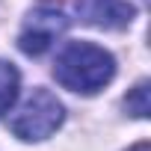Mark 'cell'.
<instances>
[{"label": "cell", "mask_w": 151, "mask_h": 151, "mask_svg": "<svg viewBox=\"0 0 151 151\" xmlns=\"http://www.w3.org/2000/svg\"><path fill=\"white\" fill-rule=\"evenodd\" d=\"M68 27V18L53 9V6H36L24 27H21V36H18V47L27 53V56H42L45 50H50V45L65 33Z\"/></svg>", "instance_id": "3957f363"}, {"label": "cell", "mask_w": 151, "mask_h": 151, "mask_svg": "<svg viewBox=\"0 0 151 151\" xmlns=\"http://www.w3.org/2000/svg\"><path fill=\"white\" fill-rule=\"evenodd\" d=\"M116 74V59L110 50L92 45V42H71L62 47V53L56 56L53 65V77L71 89V92H83V95H95L98 89H104Z\"/></svg>", "instance_id": "6da1fadb"}, {"label": "cell", "mask_w": 151, "mask_h": 151, "mask_svg": "<svg viewBox=\"0 0 151 151\" xmlns=\"http://www.w3.org/2000/svg\"><path fill=\"white\" fill-rule=\"evenodd\" d=\"M65 119V107L59 104V98L47 89H33L30 98L12 113L9 119V130L24 139V142H39L47 139Z\"/></svg>", "instance_id": "7a4b0ae2"}, {"label": "cell", "mask_w": 151, "mask_h": 151, "mask_svg": "<svg viewBox=\"0 0 151 151\" xmlns=\"http://www.w3.org/2000/svg\"><path fill=\"white\" fill-rule=\"evenodd\" d=\"M18 86H21V74L12 62L0 59V116L6 110H12L15 98H18Z\"/></svg>", "instance_id": "5b68a950"}, {"label": "cell", "mask_w": 151, "mask_h": 151, "mask_svg": "<svg viewBox=\"0 0 151 151\" xmlns=\"http://www.w3.org/2000/svg\"><path fill=\"white\" fill-rule=\"evenodd\" d=\"M124 110H127L130 116H136V119H145V116H148V80H139V83L127 92Z\"/></svg>", "instance_id": "8992f818"}, {"label": "cell", "mask_w": 151, "mask_h": 151, "mask_svg": "<svg viewBox=\"0 0 151 151\" xmlns=\"http://www.w3.org/2000/svg\"><path fill=\"white\" fill-rule=\"evenodd\" d=\"M133 151H148V142H139V145H136Z\"/></svg>", "instance_id": "52a82bcc"}, {"label": "cell", "mask_w": 151, "mask_h": 151, "mask_svg": "<svg viewBox=\"0 0 151 151\" xmlns=\"http://www.w3.org/2000/svg\"><path fill=\"white\" fill-rule=\"evenodd\" d=\"M74 9L80 21L101 30H124L136 15L127 0H74Z\"/></svg>", "instance_id": "277c9868"}]
</instances>
